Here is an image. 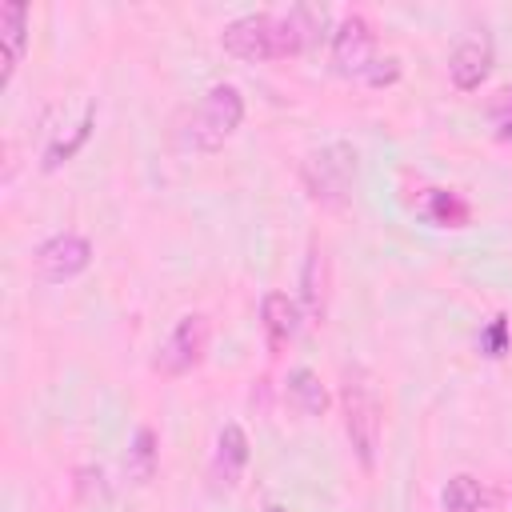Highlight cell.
<instances>
[{
  "label": "cell",
  "instance_id": "4fadbf2b",
  "mask_svg": "<svg viewBox=\"0 0 512 512\" xmlns=\"http://www.w3.org/2000/svg\"><path fill=\"white\" fill-rule=\"evenodd\" d=\"M260 320H264V332H268L272 348L288 344V340L300 332V308H296V300H288L284 292H268V296L260 300Z\"/></svg>",
  "mask_w": 512,
  "mask_h": 512
},
{
  "label": "cell",
  "instance_id": "9c48e42d",
  "mask_svg": "<svg viewBox=\"0 0 512 512\" xmlns=\"http://www.w3.org/2000/svg\"><path fill=\"white\" fill-rule=\"evenodd\" d=\"M488 72H492V40H488V32H472L468 40L456 44V52L448 60V76L460 92H472L484 84Z\"/></svg>",
  "mask_w": 512,
  "mask_h": 512
},
{
  "label": "cell",
  "instance_id": "8fae6325",
  "mask_svg": "<svg viewBox=\"0 0 512 512\" xmlns=\"http://www.w3.org/2000/svg\"><path fill=\"white\" fill-rule=\"evenodd\" d=\"M416 212L428 224H436V228H464L468 216H472L468 200L456 196V192H448V188H424L420 200H416Z\"/></svg>",
  "mask_w": 512,
  "mask_h": 512
},
{
  "label": "cell",
  "instance_id": "e0dca14e",
  "mask_svg": "<svg viewBox=\"0 0 512 512\" xmlns=\"http://www.w3.org/2000/svg\"><path fill=\"white\" fill-rule=\"evenodd\" d=\"M92 120H96V104H84V116H80L76 132H72L68 140L60 136V140H56V144L44 152V168H48V172H52V168H60L64 160H72V156L80 152V144H84V140H88V132H92Z\"/></svg>",
  "mask_w": 512,
  "mask_h": 512
},
{
  "label": "cell",
  "instance_id": "6da1fadb",
  "mask_svg": "<svg viewBox=\"0 0 512 512\" xmlns=\"http://www.w3.org/2000/svg\"><path fill=\"white\" fill-rule=\"evenodd\" d=\"M328 28V8L324 4H292L288 12H248L236 16L224 32L220 44L224 52L240 60H280L296 56L308 44H316Z\"/></svg>",
  "mask_w": 512,
  "mask_h": 512
},
{
  "label": "cell",
  "instance_id": "ac0fdd59",
  "mask_svg": "<svg viewBox=\"0 0 512 512\" xmlns=\"http://www.w3.org/2000/svg\"><path fill=\"white\" fill-rule=\"evenodd\" d=\"M480 348H484L488 356H500V352L508 348V324H504V316H496V320L480 332Z\"/></svg>",
  "mask_w": 512,
  "mask_h": 512
},
{
  "label": "cell",
  "instance_id": "3957f363",
  "mask_svg": "<svg viewBox=\"0 0 512 512\" xmlns=\"http://www.w3.org/2000/svg\"><path fill=\"white\" fill-rule=\"evenodd\" d=\"M340 404H344L348 444L360 456V464L372 468L376 464V448H380V428H384V404H380V392H376V380L368 376V368H360V364L344 368Z\"/></svg>",
  "mask_w": 512,
  "mask_h": 512
},
{
  "label": "cell",
  "instance_id": "ba28073f",
  "mask_svg": "<svg viewBox=\"0 0 512 512\" xmlns=\"http://www.w3.org/2000/svg\"><path fill=\"white\" fill-rule=\"evenodd\" d=\"M300 300H304V312L312 320H324L328 316V300H332V260H328V248L324 244H308V256H304V268H300Z\"/></svg>",
  "mask_w": 512,
  "mask_h": 512
},
{
  "label": "cell",
  "instance_id": "277c9868",
  "mask_svg": "<svg viewBox=\"0 0 512 512\" xmlns=\"http://www.w3.org/2000/svg\"><path fill=\"white\" fill-rule=\"evenodd\" d=\"M300 180L320 208H336V212L348 208L352 184H356V148L344 140H332V144L308 152L300 164Z\"/></svg>",
  "mask_w": 512,
  "mask_h": 512
},
{
  "label": "cell",
  "instance_id": "5bb4252c",
  "mask_svg": "<svg viewBox=\"0 0 512 512\" xmlns=\"http://www.w3.org/2000/svg\"><path fill=\"white\" fill-rule=\"evenodd\" d=\"M440 508L444 512H488V492L476 476L460 472L440 488Z\"/></svg>",
  "mask_w": 512,
  "mask_h": 512
},
{
  "label": "cell",
  "instance_id": "9a60e30c",
  "mask_svg": "<svg viewBox=\"0 0 512 512\" xmlns=\"http://www.w3.org/2000/svg\"><path fill=\"white\" fill-rule=\"evenodd\" d=\"M288 400L304 416H324V408H328V392H324V384L312 368H292L288 372Z\"/></svg>",
  "mask_w": 512,
  "mask_h": 512
},
{
  "label": "cell",
  "instance_id": "5b68a950",
  "mask_svg": "<svg viewBox=\"0 0 512 512\" xmlns=\"http://www.w3.org/2000/svg\"><path fill=\"white\" fill-rule=\"evenodd\" d=\"M208 336H212V328H208V316L204 312L180 316L176 328L168 332V340L156 348L152 368L160 376H184V372H192L204 360V352H208Z\"/></svg>",
  "mask_w": 512,
  "mask_h": 512
},
{
  "label": "cell",
  "instance_id": "ffe728a7",
  "mask_svg": "<svg viewBox=\"0 0 512 512\" xmlns=\"http://www.w3.org/2000/svg\"><path fill=\"white\" fill-rule=\"evenodd\" d=\"M264 512H284V508H280V504H268V508H264Z\"/></svg>",
  "mask_w": 512,
  "mask_h": 512
},
{
  "label": "cell",
  "instance_id": "30bf717a",
  "mask_svg": "<svg viewBox=\"0 0 512 512\" xmlns=\"http://www.w3.org/2000/svg\"><path fill=\"white\" fill-rule=\"evenodd\" d=\"M0 48H4V76H0V84H8L12 72L20 68V60H24V48H28V8L16 4V0L0 4Z\"/></svg>",
  "mask_w": 512,
  "mask_h": 512
},
{
  "label": "cell",
  "instance_id": "7a4b0ae2",
  "mask_svg": "<svg viewBox=\"0 0 512 512\" xmlns=\"http://www.w3.org/2000/svg\"><path fill=\"white\" fill-rule=\"evenodd\" d=\"M240 120H244V96H240V88L216 84V88H208L200 96L196 108H188V116L176 128V140L188 152H216L240 128Z\"/></svg>",
  "mask_w": 512,
  "mask_h": 512
},
{
  "label": "cell",
  "instance_id": "d6986e66",
  "mask_svg": "<svg viewBox=\"0 0 512 512\" xmlns=\"http://www.w3.org/2000/svg\"><path fill=\"white\" fill-rule=\"evenodd\" d=\"M396 76H400V60H396V56L372 60V64H368V72H364V80H368L372 88H380V84H392Z\"/></svg>",
  "mask_w": 512,
  "mask_h": 512
},
{
  "label": "cell",
  "instance_id": "52a82bcc",
  "mask_svg": "<svg viewBox=\"0 0 512 512\" xmlns=\"http://www.w3.org/2000/svg\"><path fill=\"white\" fill-rule=\"evenodd\" d=\"M372 60H376V32H372V24L360 12L344 16L336 24V32H332V68L344 72V76H364Z\"/></svg>",
  "mask_w": 512,
  "mask_h": 512
},
{
  "label": "cell",
  "instance_id": "8992f818",
  "mask_svg": "<svg viewBox=\"0 0 512 512\" xmlns=\"http://www.w3.org/2000/svg\"><path fill=\"white\" fill-rule=\"evenodd\" d=\"M92 264V244L76 232H56L32 252V272L44 284H64Z\"/></svg>",
  "mask_w": 512,
  "mask_h": 512
},
{
  "label": "cell",
  "instance_id": "2e32d148",
  "mask_svg": "<svg viewBox=\"0 0 512 512\" xmlns=\"http://www.w3.org/2000/svg\"><path fill=\"white\" fill-rule=\"evenodd\" d=\"M124 472L136 484H148L156 476V432L152 428H136L128 452H124Z\"/></svg>",
  "mask_w": 512,
  "mask_h": 512
},
{
  "label": "cell",
  "instance_id": "7c38bea8",
  "mask_svg": "<svg viewBox=\"0 0 512 512\" xmlns=\"http://www.w3.org/2000/svg\"><path fill=\"white\" fill-rule=\"evenodd\" d=\"M244 464H248V436H244L240 424H224V428H220V440H216V464H212V476H216L224 488H232L236 476L244 472Z\"/></svg>",
  "mask_w": 512,
  "mask_h": 512
}]
</instances>
